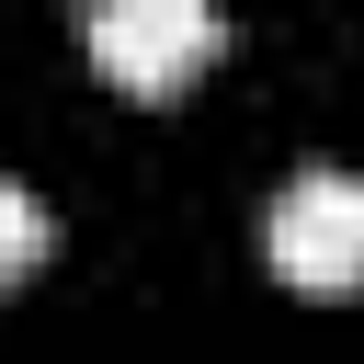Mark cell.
I'll use <instances>...</instances> for the list:
<instances>
[{
    "label": "cell",
    "instance_id": "6da1fadb",
    "mask_svg": "<svg viewBox=\"0 0 364 364\" xmlns=\"http://www.w3.org/2000/svg\"><path fill=\"white\" fill-rule=\"evenodd\" d=\"M80 46L125 102H182L216 68L228 23H216V0H80Z\"/></svg>",
    "mask_w": 364,
    "mask_h": 364
},
{
    "label": "cell",
    "instance_id": "7a4b0ae2",
    "mask_svg": "<svg viewBox=\"0 0 364 364\" xmlns=\"http://www.w3.org/2000/svg\"><path fill=\"white\" fill-rule=\"evenodd\" d=\"M262 262L296 296H364V171H296L262 216Z\"/></svg>",
    "mask_w": 364,
    "mask_h": 364
},
{
    "label": "cell",
    "instance_id": "3957f363",
    "mask_svg": "<svg viewBox=\"0 0 364 364\" xmlns=\"http://www.w3.org/2000/svg\"><path fill=\"white\" fill-rule=\"evenodd\" d=\"M46 239H57V228H46V205H34L23 182H0V296H11V284L46 262Z\"/></svg>",
    "mask_w": 364,
    "mask_h": 364
}]
</instances>
